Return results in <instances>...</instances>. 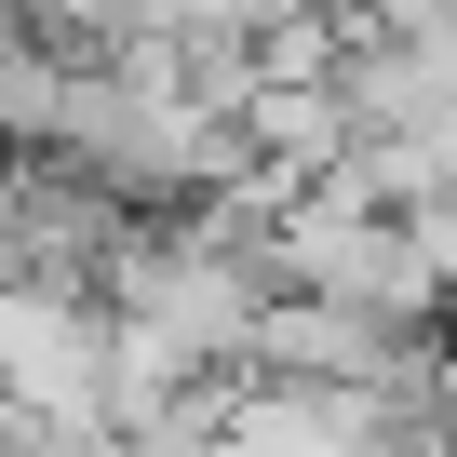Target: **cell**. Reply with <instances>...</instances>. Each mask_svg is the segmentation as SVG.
Here are the masks:
<instances>
[{
	"label": "cell",
	"mask_w": 457,
	"mask_h": 457,
	"mask_svg": "<svg viewBox=\"0 0 457 457\" xmlns=\"http://www.w3.org/2000/svg\"><path fill=\"white\" fill-rule=\"evenodd\" d=\"M283 296V270L270 256H243V243H215V228L175 202H148V228L121 243V270H108V310H148V323H175L202 363H243L256 350V310Z\"/></svg>",
	"instance_id": "1"
},
{
	"label": "cell",
	"mask_w": 457,
	"mask_h": 457,
	"mask_svg": "<svg viewBox=\"0 0 457 457\" xmlns=\"http://www.w3.org/2000/svg\"><path fill=\"white\" fill-rule=\"evenodd\" d=\"M283 283L350 296V310H377V323H403V337H430V323L457 310V283H444L430 243H417V215L350 202V188H296V202H283Z\"/></svg>",
	"instance_id": "2"
},
{
	"label": "cell",
	"mask_w": 457,
	"mask_h": 457,
	"mask_svg": "<svg viewBox=\"0 0 457 457\" xmlns=\"http://www.w3.org/2000/svg\"><path fill=\"white\" fill-rule=\"evenodd\" d=\"M243 363H256V377H296V390H403V377H430L444 350L403 337V323H377V310H350V296L283 283V296L256 310V350H243Z\"/></svg>",
	"instance_id": "3"
},
{
	"label": "cell",
	"mask_w": 457,
	"mask_h": 457,
	"mask_svg": "<svg viewBox=\"0 0 457 457\" xmlns=\"http://www.w3.org/2000/svg\"><path fill=\"white\" fill-rule=\"evenodd\" d=\"M243 135H256V162H283V175H323V162H337L363 121H350V95H337V81H256Z\"/></svg>",
	"instance_id": "4"
},
{
	"label": "cell",
	"mask_w": 457,
	"mask_h": 457,
	"mask_svg": "<svg viewBox=\"0 0 457 457\" xmlns=\"http://www.w3.org/2000/svg\"><path fill=\"white\" fill-rule=\"evenodd\" d=\"M377 28H390V41H417V54H444V68H457V0H377Z\"/></svg>",
	"instance_id": "5"
},
{
	"label": "cell",
	"mask_w": 457,
	"mask_h": 457,
	"mask_svg": "<svg viewBox=\"0 0 457 457\" xmlns=\"http://www.w3.org/2000/svg\"><path fill=\"white\" fill-rule=\"evenodd\" d=\"M417 243H430V270L457 283V188H430V202H417Z\"/></svg>",
	"instance_id": "6"
},
{
	"label": "cell",
	"mask_w": 457,
	"mask_h": 457,
	"mask_svg": "<svg viewBox=\"0 0 457 457\" xmlns=\"http://www.w3.org/2000/svg\"><path fill=\"white\" fill-rule=\"evenodd\" d=\"M28 41H41V28H28V14H0V81H14V54H28Z\"/></svg>",
	"instance_id": "7"
}]
</instances>
